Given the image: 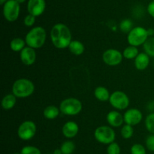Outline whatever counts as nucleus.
<instances>
[{"mask_svg":"<svg viewBox=\"0 0 154 154\" xmlns=\"http://www.w3.org/2000/svg\"><path fill=\"white\" fill-rule=\"evenodd\" d=\"M51 39L53 45L59 49L69 48L72 39V33L69 27L65 24H57L52 27Z\"/></svg>","mask_w":154,"mask_h":154,"instance_id":"nucleus-1","label":"nucleus"},{"mask_svg":"<svg viewBox=\"0 0 154 154\" xmlns=\"http://www.w3.org/2000/svg\"><path fill=\"white\" fill-rule=\"evenodd\" d=\"M46 38L47 33L45 29L42 27H35L28 32L25 41L29 47L37 49L43 46Z\"/></svg>","mask_w":154,"mask_h":154,"instance_id":"nucleus-2","label":"nucleus"},{"mask_svg":"<svg viewBox=\"0 0 154 154\" xmlns=\"http://www.w3.org/2000/svg\"><path fill=\"white\" fill-rule=\"evenodd\" d=\"M35 91V85L32 81L27 79H19L14 82L12 94L17 98H25L29 97Z\"/></svg>","mask_w":154,"mask_h":154,"instance_id":"nucleus-3","label":"nucleus"},{"mask_svg":"<svg viewBox=\"0 0 154 154\" xmlns=\"http://www.w3.org/2000/svg\"><path fill=\"white\" fill-rule=\"evenodd\" d=\"M60 110L62 113L66 116H75L82 110V104L77 98H66L60 103Z\"/></svg>","mask_w":154,"mask_h":154,"instance_id":"nucleus-4","label":"nucleus"},{"mask_svg":"<svg viewBox=\"0 0 154 154\" xmlns=\"http://www.w3.org/2000/svg\"><path fill=\"white\" fill-rule=\"evenodd\" d=\"M148 32L142 27H134L127 36L128 42L130 45L138 47L144 45V42L148 39Z\"/></svg>","mask_w":154,"mask_h":154,"instance_id":"nucleus-5","label":"nucleus"},{"mask_svg":"<svg viewBox=\"0 0 154 154\" xmlns=\"http://www.w3.org/2000/svg\"><path fill=\"white\" fill-rule=\"evenodd\" d=\"M94 137L98 142L103 144H110L114 142L115 131L112 128L106 125L98 127L94 132Z\"/></svg>","mask_w":154,"mask_h":154,"instance_id":"nucleus-6","label":"nucleus"},{"mask_svg":"<svg viewBox=\"0 0 154 154\" xmlns=\"http://www.w3.org/2000/svg\"><path fill=\"white\" fill-rule=\"evenodd\" d=\"M20 11V3H18L16 0H8L3 5V15L9 22H14L17 20Z\"/></svg>","mask_w":154,"mask_h":154,"instance_id":"nucleus-7","label":"nucleus"},{"mask_svg":"<svg viewBox=\"0 0 154 154\" xmlns=\"http://www.w3.org/2000/svg\"><path fill=\"white\" fill-rule=\"evenodd\" d=\"M109 102L111 105L115 109L123 110L129 107V98L124 92L116 91L110 96Z\"/></svg>","mask_w":154,"mask_h":154,"instance_id":"nucleus-8","label":"nucleus"},{"mask_svg":"<svg viewBox=\"0 0 154 154\" xmlns=\"http://www.w3.org/2000/svg\"><path fill=\"white\" fill-rule=\"evenodd\" d=\"M36 125L32 121L27 120L20 124L17 130L18 137L23 140H29L36 134Z\"/></svg>","mask_w":154,"mask_h":154,"instance_id":"nucleus-9","label":"nucleus"},{"mask_svg":"<svg viewBox=\"0 0 154 154\" xmlns=\"http://www.w3.org/2000/svg\"><path fill=\"white\" fill-rule=\"evenodd\" d=\"M123 55L117 49H108L102 54V60L108 66H117L123 60Z\"/></svg>","mask_w":154,"mask_h":154,"instance_id":"nucleus-10","label":"nucleus"},{"mask_svg":"<svg viewBox=\"0 0 154 154\" xmlns=\"http://www.w3.org/2000/svg\"><path fill=\"white\" fill-rule=\"evenodd\" d=\"M142 113L139 110L135 108H132L126 110V112L123 115L125 123L132 125V126L140 123L142 120Z\"/></svg>","mask_w":154,"mask_h":154,"instance_id":"nucleus-11","label":"nucleus"},{"mask_svg":"<svg viewBox=\"0 0 154 154\" xmlns=\"http://www.w3.org/2000/svg\"><path fill=\"white\" fill-rule=\"evenodd\" d=\"M46 8L45 0H29L27 10L29 14L35 17H38L44 13Z\"/></svg>","mask_w":154,"mask_h":154,"instance_id":"nucleus-12","label":"nucleus"},{"mask_svg":"<svg viewBox=\"0 0 154 154\" xmlns=\"http://www.w3.org/2000/svg\"><path fill=\"white\" fill-rule=\"evenodd\" d=\"M20 60L24 65L30 66L32 65L36 60V52L35 48L31 47H25L22 51H20Z\"/></svg>","mask_w":154,"mask_h":154,"instance_id":"nucleus-13","label":"nucleus"},{"mask_svg":"<svg viewBox=\"0 0 154 154\" xmlns=\"http://www.w3.org/2000/svg\"><path fill=\"white\" fill-rule=\"evenodd\" d=\"M79 131V127L76 122L69 121L64 124L63 127V134L67 138H72L78 134Z\"/></svg>","mask_w":154,"mask_h":154,"instance_id":"nucleus-14","label":"nucleus"},{"mask_svg":"<svg viewBox=\"0 0 154 154\" xmlns=\"http://www.w3.org/2000/svg\"><path fill=\"white\" fill-rule=\"evenodd\" d=\"M107 122L112 127L118 128L123 125L124 119L119 112L113 110V111L109 112L107 115Z\"/></svg>","mask_w":154,"mask_h":154,"instance_id":"nucleus-15","label":"nucleus"},{"mask_svg":"<svg viewBox=\"0 0 154 154\" xmlns=\"http://www.w3.org/2000/svg\"><path fill=\"white\" fill-rule=\"evenodd\" d=\"M150 63V56L146 53H139L135 58V66L138 70H144Z\"/></svg>","mask_w":154,"mask_h":154,"instance_id":"nucleus-16","label":"nucleus"},{"mask_svg":"<svg viewBox=\"0 0 154 154\" xmlns=\"http://www.w3.org/2000/svg\"><path fill=\"white\" fill-rule=\"evenodd\" d=\"M17 102V97L14 94L5 95L2 100V107L4 110H8L13 108Z\"/></svg>","mask_w":154,"mask_h":154,"instance_id":"nucleus-17","label":"nucleus"},{"mask_svg":"<svg viewBox=\"0 0 154 154\" xmlns=\"http://www.w3.org/2000/svg\"><path fill=\"white\" fill-rule=\"evenodd\" d=\"M94 95L99 101H103V102L109 101L110 96H111L108 89L103 86H99L96 88L94 91Z\"/></svg>","mask_w":154,"mask_h":154,"instance_id":"nucleus-18","label":"nucleus"},{"mask_svg":"<svg viewBox=\"0 0 154 154\" xmlns=\"http://www.w3.org/2000/svg\"><path fill=\"white\" fill-rule=\"evenodd\" d=\"M69 51L75 55H81L84 52L85 47L84 44L81 42L80 41L74 40L72 41L69 46Z\"/></svg>","mask_w":154,"mask_h":154,"instance_id":"nucleus-19","label":"nucleus"},{"mask_svg":"<svg viewBox=\"0 0 154 154\" xmlns=\"http://www.w3.org/2000/svg\"><path fill=\"white\" fill-rule=\"evenodd\" d=\"M60 108L54 105H50L44 110V116L48 119H54L60 115Z\"/></svg>","mask_w":154,"mask_h":154,"instance_id":"nucleus-20","label":"nucleus"},{"mask_svg":"<svg viewBox=\"0 0 154 154\" xmlns=\"http://www.w3.org/2000/svg\"><path fill=\"white\" fill-rule=\"evenodd\" d=\"M26 41L23 40L20 38H15L12 39L10 43V48L12 51H21L24 48H25Z\"/></svg>","mask_w":154,"mask_h":154,"instance_id":"nucleus-21","label":"nucleus"},{"mask_svg":"<svg viewBox=\"0 0 154 154\" xmlns=\"http://www.w3.org/2000/svg\"><path fill=\"white\" fill-rule=\"evenodd\" d=\"M138 49L137 47L133 46V45H129V46L126 47L124 49L123 52V55L125 58L129 59H134L138 55Z\"/></svg>","mask_w":154,"mask_h":154,"instance_id":"nucleus-22","label":"nucleus"},{"mask_svg":"<svg viewBox=\"0 0 154 154\" xmlns=\"http://www.w3.org/2000/svg\"><path fill=\"white\" fill-rule=\"evenodd\" d=\"M144 51L150 57H154V37H150L143 45Z\"/></svg>","mask_w":154,"mask_h":154,"instance_id":"nucleus-23","label":"nucleus"},{"mask_svg":"<svg viewBox=\"0 0 154 154\" xmlns=\"http://www.w3.org/2000/svg\"><path fill=\"white\" fill-rule=\"evenodd\" d=\"M75 149V143L70 140L65 141L60 147L62 154H72Z\"/></svg>","mask_w":154,"mask_h":154,"instance_id":"nucleus-24","label":"nucleus"},{"mask_svg":"<svg viewBox=\"0 0 154 154\" xmlns=\"http://www.w3.org/2000/svg\"><path fill=\"white\" fill-rule=\"evenodd\" d=\"M120 133H121L122 137H123L124 139L131 138L132 136L133 135V133H134L133 127H132V125L126 124V125H124L123 127H122Z\"/></svg>","mask_w":154,"mask_h":154,"instance_id":"nucleus-25","label":"nucleus"},{"mask_svg":"<svg viewBox=\"0 0 154 154\" xmlns=\"http://www.w3.org/2000/svg\"><path fill=\"white\" fill-rule=\"evenodd\" d=\"M132 21L129 19H124L120 22V29L123 33H129L132 30Z\"/></svg>","mask_w":154,"mask_h":154,"instance_id":"nucleus-26","label":"nucleus"},{"mask_svg":"<svg viewBox=\"0 0 154 154\" xmlns=\"http://www.w3.org/2000/svg\"><path fill=\"white\" fill-rule=\"evenodd\" d=\"M145 126L149 132L154 134V113H150L146 117Z\"/></svg>","mask_w":154,"mask_h":154,"instance_id":"nucleus-27","label":"nucleus"},{"mask_svg":"<svg viewBox=\"0 0 154 154\" xmlns=\"http://www.w3.org/2000/svg\"><path fill=\"white\" fill-rule=\"evenodd\" d=\"M21 154H42L38 148L33 146H26L22 148L20 151Z\"/></svg>","mask_w":154,"mask_h":154,"instance_id":"nucleus-28","label":"nucleus"},{"mask_svg":"<svg viewBox=\"0 0 154 154\" xmlns=\"http://www.w3.org/2000/svg\"><path fill=\"white\" fill-rule=\"evenodd\" d=\"M132 154H146V149L142 144L135 143L131 147Z\"/></svg>","mask_w":154,"mask_h":154,"instance_id":"nucleus-29","label":"nucleus"},{"mask_svg":"<svg viewBox=\"0 0 154 154\" xmlns=\"http://www.w3.org/2000/svg\"><path fill=\"white\" fill-rule=\"evenodd\" d=\"M108 154H120V147L119 144L115 142L110 143L107 149Z\"/></svg>","mask_w":154,"mask_h":154,"instance_id":"nucleus-30","label":"nucleus"},{"mask_svg":"<svg viewBox=\"0 0 154 154\" xmlns=\"http://www.w3.org/2000/svg\"><path fill=\"white\" fill-rule=\"evenodd\" d=\"M35 18L36 17L29 14L26 15V18H24V24H25L26 27H32V26L35 24Z\"/></svg>","mask_w":154,"mask_h":154,"instance_id":"nucleus-31","label":"nucleus"},{"mask_svg":"<svg viewBox=\"0 0 154 154\" xmlns=\"http://www.w3.org/2000/svg\"><path fill=\"white\" fill-rule=\"evenodd\" d=\"M146 146L150 151H154V134H150L146 140Z\"/></svg>","mask_w":154,"mask_h":154,"instance_id":"nucleus-32","label":"nucleus"},{"mask_svg":"<svg viewBox=\"0 0 154 154\" xmlns=\"http://www.w3.org/2000/svg\"><path fill=\"white\" fill-rule=\"evenodd\" d=\"M147 12L149 14L154 18V0L150 2L147 6Z\"/></svg>","mask_w":154,"mask_h":154,"instance_id":"nucleus-33","label":"nucleus"},{"mask_svg":"<svg viewBox=\"0 0 154 154\" xmlns=\"http://www.w3.org/2000/svg\"><path fill=\"white\" fill-rule=\"evenodd\" d=\"M147 32H148L149 36H152V35H153V33H154V31L153 30V29H150V30H147Z\"/></svg>","mask_w":154,"mask_h":154,"instance_id":"nucleus-34","label":"nucleus"},{"mask_svg":"<svg viewBox=\"0 0 154 154\" xmlns=\"http://www.w3.org/2000/svg\"><path fill=\"white\" fill-rule=\"evenodd\" d=\"M54 154H62V152L60 149H56V150L54 151Z\"/></svg>","mask_w":154,"mask_h":154,"instance_id":"nucleus-35","label":"nucleus"},{"mask_svg":"<svg viewBox=\"0 0 154 154\" xmlns=\"http://www.w3.org/2000/svg\"><path fill=\"white\" fill-rule=\"evenodd\" d=\"M7 1H8V0H0V4L4 5L5 3Z\"/></svg>","mask_w":154,"mask_h":154,"instance_id":"nucleus-36","label":"nucleus"},{"mask_svg":"<svg viewBox=\"0 0 154 154\" xmlns=\"http://www.w3.org/2000/svg\"><path fill=\"white\" fill-rule=\"evenodd\" d=\"M16 1L20 4H21V3H23L24 2H26V0H16Z\"/></svg>","mask_w":154,"mask_h":154,"instance_id":"nucleus-37","label":"nucleus"},{"mask_svg":"<svg viewBox=\"0 0 154 154\" xmlns=\"http://www.w3.org/2000/svg\"><path fill=\"white\" fill-rule=\"evenodd\" d=\"M14 154H21V153H18V152H15V153H14Z\"/></svg>","mask_w":154,"mask_h":154,"instance_id":"nucleus-38","label":"nucleus"},{"mask_svg":"<svg viewBox=\"0 0 154 154\" xmlns=\"http://www.w3.org/2000/svg\"><path fill=\"white\" fill-rule=\"evenodd\" d=\"M152 1H153V0H152Z\"/></svg>","mask_w":154,"mask_h":154,"instance_id":"nucleus-39","label":"nucleus"}]
</instances>
